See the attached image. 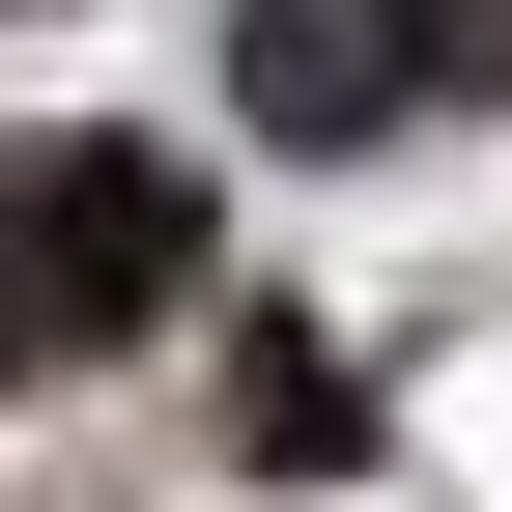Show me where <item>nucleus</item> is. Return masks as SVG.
I'll use <instances>...</instances> for the list:
<instances>
[{"mask_svg": "<svg viewBox=\"0 0 512 512\" xmlns=\"http://www.w3.org/2000/svg\"><path fill=\"white\" fill-rule=\"evenodd\" d=\"M0 29H29V0H0Z\"/></svg>", "mask_w": 512, "mask_h": 512, "instance_id": "20e7f679", "label": "nucleus"}, {"mask_svg": "<svg viewBox=\"0 0 512 512\" xmlns=\"http://www.w3.org/2000/svg\"><path fill=\"white\" fill-rule=\"evenodd\" d=\"M484 86H512V0H228V114H256V143H313V171L456 143Z\"/></svg>", "mask_w": 512, "mask_h": 512, "instance_id": "f257e3e1", "label": "nucleus"}, {"mask_svg": "<svg viewBox=\"0 0 512 512\" xmlns=\"http://www.w3.org/2000/svg\"><path fill=\"white\" fill-rule=\"evenodd\" d=\"M0 200H29V342H143L200 285V171L171 143H0Z\"/></svg>", "mask_w": 512, "mask_h": 512, "instance_id": "f03ea898", "label": "nucleus"}, {"mask_svg": "<svg viewBox=\"0 0 512 512\" xmlns=\"http://www.w3.org/2000/svg\"><path fill=\"white\" fill-rule=\"evenodd\" d=\"M29 370H57V342H29V200H0V399H29Z\"/></svg>", "mask_w": 512, "mask_h": 512, "instance_id": "7ed1b4c3", "label": "nucleus"}]
</instances>
